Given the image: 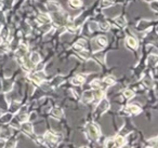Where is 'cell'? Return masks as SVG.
I'll return each instance as SVG.
<instances>
[{"label":"cell","mask_w":158,"mask_h":148,"mask_svg":"<svg viewBox=\"0 0 158 148\" xmlns=\"http://www.w3.org/2000/svg\"><path fill=\"white\" fill-rule=\"evenodd\" d=\"M86 131L88 136L91 139H98L101 135V131H100V126L95 124L93 122H90L86 126Z\"/></svg>","instance_id":"6da1fadb"},{"label":"cell","mask_w":158,"mask_h":148,"mask_svg":"<svg viewBox=\"0 0 158 148\" xmlns=\"http://www.w3.org/2000/svg\"><path fill=\"white\" fill-rule=\"evenodd\" d=\"M107 45V39L103 36H100L98 38H95L92 41V47H93V51H99V50L105 48Z\"/></svg>","instance_id":"7a4b0ae2"},{"label":"cell","mask_w":158,"mask_h":148,"mask_svg":"<svg viewBox=\"0 0 158 148\" xmlns=\"http://www.w3.org/2000/svg\"><path fill=\"white\" fill-rule=\"evenodd\" d=\"M31 79H32L35 83H37V84H40L41 81L45 79V74H43L42 72L33 74V75H31Z\"/></svg>","instance_id":"3957f363"},{"label":"cell","mask_w":158,"mask_h":148,"mask_svg":"<svg viewBox=\"0 0 158 148\" xmlns=\"http://www.w3.org/2000/svg\"><path fill=\"white\" fill-rule=\"evenodd\" d=\"M26 53H27V47L25 45H20V47H18V49L16 50V57L20 59V58L24 57L25 55H26Z\"/></svg>","instance_id":"277c9868"},{"label":"cell","mask_w":158,"mask_h":148,"mask_svg":"<svg viewBox=\"0 0 158 148\" xmlns=\"http://www.w3.org/2000/svg\"><path fill=\"white\" fill-rule=\"evenodd\" d=\"M47 8L50 10V11H53V12H59L60 9H61V5L56 1H49L47 3Z\"/></svg>","instance_id":"5b68a950"},{"label":"cell","mask_w":158,"mask_h":148,"mask_svg":"<svg viewBox=\"0 0 158 148\" xmlns=\"http://www.w3.org/2000/svg\"><path fill=\"white\" fill-rule=\"evenodd\" d=\"M37 22L39 24H47V23L51 22V18H50L49 14L45 13H41L38 18H37Z\"/></svg>","instance_id":"8992f818"},{"label":"cell","mask_w":158,"mask_h":148,"mask_svg":"<svg viewBox=\"0 0 158 148\" xmlns=\"http://www.w3.org/2000/svg\"><path fill=\"white\" fill-rule=\"evenodd\" d=\"M126 43L131 49H136V48H138V41H136V39L133 38V37H127Z\"/></svg>","instance_id":"52a82bcc"},{"label":"cell","mask_w":158,"mask_h":148,"mask_svg":"<svg viewBox=\"0 0 158 148\" xmlns=\"http://www.w3.org/2000/svg\"><path fill=\"white\" fill-rule=\"evenodd\" d=\"M109 107V104H108V101H106V99H104L102 101L100 105L98 106V109L96 110H100V112H104L105 110H107Z\"/></svg>","instance_id":"ba28073f"},{"label":"cell","mask_w":158,"mask_h":148,"mask_svg":"<svg viewBox=\"0 0 158 148\" xmlns=\"http://www.w3.org/2000/svg\"><path fill=\"white\" fill-rule=\"evenodd\" d=\"M22 130L26 133V134H32L33 133V126L29 122H23L22 124Z\"/></svg>","instance_id":"9c48e42d"},{"label":"cell","mask_w":158,"mask_h":148,"mask_svg":"<svg viewBox=\"0 0 158 148\" xmlns=\"http://www.w3.org/2000/svg\"><path fill=\"white\" fill-rule=\"evenodd\" d=\"M83 82H85V77L81 76V75L74 77V78L72 79V83L75 85H80V84H82Z\"/></svg>","instance_id":"30bf717a"},{"label":"cell","mask_w":158,"mask_h":148,"mask_svg":"<svg viewBox=\"0 0 158 148\" xmlns=\"http://www.w3.org/2000/svg\"><path fill=\"white\" fill-rule=\"evenodd\" d=\"M87 47V42L86 40H83V39H81V40H79L78 42H77L76 45H74V49L77 50V51H80V50H83L85 48Z\"/></svg>","instance_id":"8fae6325"},{"label":"cell","mask_w":158,"mask_h":148,"mask_svg":"<svg viewBox=\"0 0 158 148\" xmlns=\"http://www.w3.org/2000/svg\"><path fill=\"white\" fill-rule=\"evenodd\" d=\"M29 61H31L34 65H37V64L40 62V56H39V54L37 53V52H33V53L31 54Z\"/></svg>","instance_id":"7c38bea8"},{"label":"cell","mask_w":158,"mask_h":148,"mask_svg":"<svg viewBox=\"0 0 158 148\" xmlns=\"http://www.w3.org/2000/svg\"><path fill=\"white\" fill-rule=\"evenodd\" d=\"M92 99H93V93L92 92H85L83 93V96H82V102L83 103L92 102Z\"/></svg>","instance_id":"4fadbf2b"},{"label":"cell","mask_w":158,"mask_h":148,"mask_svg":"<svg viewBox=\"0 0 158 148\" xmlns=\"http://www.w3.org/2000/svg\"><path fill=\"white\" fill-rule=\"evenodd\" d=\"M45 139H48V141L51 142V143H55V142H56V139H58L56 135L53 134L52 132H47V133L45 134Z\"/></svg>","instance_id":"5bb4252c"},{"label":"cell","mask_w":158,"mask_h":148,"mask_svg":"<svg viewBox=\"0 0 158 148\" xmlns=\"http://www.w3.org/2000/svg\"><path fill=\"white\" fill-rule=\"evenodd\" d=\"M126 110H128L129 114H139L141 112V108L136 106V105H130V106L127 107Z\"/></svg>","instance_id":"9a60e30c"},{"label":"cell","mask_w":158,"mask_h":148,"mask_svg":"<svg viewBox=\"0 0 158 148\" xmlns=\"http://www.w3.org/2000/svg\"><path fill=\"white\" fill-rule=\"evenodd\" d=\"M157 63V56L155 55V54H152V55H149V65L151 67H154L155 65Z\"/></svg>","instance_id":"2e32d148"},{"label":"cell","mask_w":158,"mask_h":148,"mask_svg":"<svg viewBox=\"0 0 158 148\" xmlns=\"http://www.w3.org/2000/svg\"><path fill=\"white\" fill-rule=\"evenodd\" d=\"M68 3H69V5L73 7V8H79V7L82 5L81 0H69Z\"/></svg>","instance_id":"e0dca14e"},{"label":"cell","mask_w":158,"mask_h":148,"mask_svg":"<svg viewBox=\"0 0 158 148\" xmlns=\"http://www.w3.org/2000/svg\"><path fill=\"white\" fill-rule=\"evenodd\" d=\"M115 22L117 23V25L120 27H126L127 25V21L125 18H117L115 20Z\"/></svg>","instance_id":"ac0fdd59"},{"label":"cell","mask_w":158,"mask_h":148,"mask_svg":"<svg viewBox=\"0 0 158 148\" xmlns=\"http://www.w3.org/2000/svg\"><path fill=\"white\" fill-rule=\"evenodd\" d=\"M99 28L101 30H103V32H107L109 29V24L106 22H102L99 24Z\"/></svg>","instance_id":"d6986e66"},{"label":"cell","mask_w":158,"mask_h":148,"mask_svg":"<svg viewBox=\"0 0 158 148\" xmlns=\"http://www.w3.org/2000/svg\"><path fill=\"white\" fill-rule=\"evenodd\" d=\"M8 35H9V29L7 27H2V29H1V38L3 40H7Z\"/></svg>","instance_id":"ffe728a7"},{"label":"cell","mask_w":158,"mask_h":148,"mask_svg":"<svg viewBox=\"0 0 158 148\" xmlns=\"http://www.w3.org/2000/svg\"><path fill=\"white\" fill-rule=\"evenodd\" d=\"M63 115V112H62V109H60V108H54L53 110H52V116L53 117H56V118H59Z\"/></svg>","instance_id":"44dd1931"},{"label":"cell","mask_w":158,"mask_h":148,"mask_svg":"<svg viewBox=\"0 0 158 148\" xmlns=\"http://www.w3.org/2000/svg\"><path fill=\"white\" fill-rule=\"evenodd\" d=\"M18 108H20V104L16 103V102H14V103H12L11 104V106H10V112H18Z\"/></svg>","instance_id":"7402d4cb"},{"label":"cell","mask_w":158,"mask_h":148,"mask_svg":"<svg viewBox=\"0 0 158 148\" xmlns=\"http://www.w3.org/2000/svg\"><path fill=\"white\" fill-rule=\"evenodd\" d=\"M15 144H16V142H15L14 139H10V141H8V143L5 144L3 147L5 148H14L15 147Z\"/></svg>","instance_id":"603a6c76"},{"label":"cell","mask_w":158,"mask_h":148,"mask_svg":"<svg viewBox=\"0 0 158 148\" xmlns=\"http://www.w3.org/2000/svg\"><path fill=\"white\" fill-rule=\"evenodd\" d=\"M143 83H144L145 87H147V88H151L152 84H153V82H152V79L149 78V77H146L144 78V80H143Z\"/></svg>","instance_id":"cb8c5ba5"},{"label":"cell","mask_w":158,"mask_h":148,"mask_svg":"<svg viewBox=\"0 0 158 148\" xmlns=\"http://www.w3.org/2000/svg\"><path fill=\"white\" fill-rule=\"evenodd\" d=\"M123 95H125V97H127V99H131V97L134 96V93H133V91L131 90H126L123 92Z\"/></svg>","instance_id":"d4e9b609"},{"label":"cell","mask_w":158,"mask_h":148,"mask_svg":"<svg viewBox=\"0 0 158 148\" xmlns=\"http://www.w3.org/2000/svg\"><path fill=\"white\" fill-rule=\"evenodd\" d=\"M11 119H12V114H7V115H5V116L2 117V122L7 123V122H9Z\"/></svg>","instance_id":"484cf974"},{"label":"cell","mask_w":158,"mask_h":148,"mask_svg":"<svg viewBox=\"0 0 158 148\" xmlns=\"http://www.w3.org/2000/svg\"><path fill=\"white\" fill-rule=\"evenodd\" d=\"M113 5V0H102V3H101V5L102 7H109V5Z\"/></svg>","instance_id":"4316f807"},{"label":"cell","mask_w":158,"mask_h":148,"mask_svg":"<svg viewBox=\"0 0 158 148\" xmlns=\"http://www.w3.org/2000/svg\"><path fill=\"white\" fill-rule=\"evenodd\" d=\"M104 82H105L106 84L111 85V84H114V83H115V80H114L112 77H106V78L104 79Z\"/></svg>","instance_id":"83f0119b"},{"label":"cell","mask_w":158,"mask_h":148,"mask_svg":"<svg viewBox=\"0 0 158 148\" xmlns=\"http://www.w3.org/2000/svg\"><path fill=\"white\" fill-rule=\"evenodd\" d=\"M79 54H80V56H82L83 58H88L89 57V55H90L89 52L86 51V50H80V51H79Z\"/></svg>","instance_id":"f1b7e54d"},{"label":"cell","mask_w":158,"mask_h":148,"mask_svg":"<svg viewBox=\"0 0 158 148\" xmlns=\"http://www.w3.org/2000/svg\"><path fill=\"white\" fill-rule=\"evenodd\" d=\"M27 119H28L27 115H20V116H18V121L22 122V123L25 121H27Z\"/></svg>","instance_id":"f546056e"},{"label":"cell","mask_w":158,"mask_h":148,"mask_svg":"<svg viewBox=\"0 0 158 148\" xmlns=\"http://www.w3.org/2000/svg\"><path fill=\"white\" fill-rule=\"evenodd\" d=\"M115 142H116L118 145H123V137H122V136H118L117 139H115Z\"/></svg>","instance_id":"4dcf8cb0"},{"label":"cell","mask_w":158,"mask_h":148,"mask_svg":"<svg viewBox=\"0 0 158 148\" xmlns=\"http://www.w3.org/2000/svg\"><path fill=\"white\" fill-rule=\"evenodd\" d=\"M67 29H68V32H75L77 30V27L76 26H68L67 27Z\"/></svg>","instance_id":"1f68e13d"},{"label":"cell","mask_w":158,"mask_h":148,"mask_svg":"<svg viewBox=\"0 0 158 148\" xmlns=\"http://www.w3.org/2000/svg\"><path fill=\"white\" fill-rule=\"evenodd\" d=\"M95 28H98L96 24H95V23H91V27H90V30H91V32H93Z\"/></svg>","instance_id":"d6a6232c"},{"label":"cell","mask_w":158,"mask_h":148,"mask_svg":"<svg viewBox=\"0 0 158 148\" xmlns=\"http://www.w3.org/2000/svg\"><path fill=\"white\" fill-rule=\"evenodd\" d=\"M5 146V141L3 139H0V148H2Z\"/></svg>","instance_id":"836d02e7"},{"label":"cell","mask_w":158,"mask_h":148,"mask_svg":"<svg viewBox=\"0 0 158 148\" xmlns=\"http://www.w3.org/2000/svg\"><path fill=\"white\" fill-rule=\"evenodd\" d=\"M122 148H130V147H129L128 145H123V147H122Z\"/></svg>","instance_id":"e575fe53"},{"label":"cell","mask_w":158,"mask_h":148,"mask_svg":"<svg viewBox=\"0 0 158 148\" xmlns=\"http://www.w3.org/2000/svg\"><path fill=\"white\" fill-rule=\"evenodd\" d=\"M81 148H89V147H87V146H82Z\"/></svg>","instance_id":"d590c367"},{"label":"cell","mask_w":158,"mask_h":148,"mask_svg":"<svg viewBox=\"0 0 158 148\" xmlns=\"http://www.w3.org/2000/svg\"><path fill=\"white\" fill-rule=\"evenodd\" d=\"M147 1H152V0H147Z\"/></svg>","instance_id":"8d00e7d4"}]
</instances>
